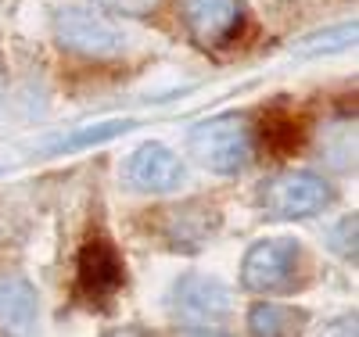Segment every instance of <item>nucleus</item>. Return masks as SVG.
Here are the masks:
<instances>
[{
    "label": "nucleus",
    "instance_id": "nucleus-1",
    "mask_svg": "<svg viewBox=\"0 0 359 337\" xmlns=\"http://www.w3.org/2000/svg\"><path fill=\"white\" fill-rule=\"evenodd\" d=\"M252 144H255V133L245 115H219L194 130V155L205 162V169H212L219 176L241 172L252 158Z\"/></svg>",
    "mask_w": 359,
    "mask_h": 337
},
{
    "label": "nucleus",
    "instance_id": "nucleus-2",
    "mask_svg": "<svg viewBox=\"0 0 359 337\" xmlns=\"http://www.w3.org/2000/svg\"><path fill=\"white\" fill-rule=\"evenodd\" d=\"M54 40H57V47H65L69 54H79V57H115L126 47V36L108 18L86 11V8L57 11L54 15Z\"/></svg>",
    "mask_w": 359,
    "mask_h": 337
},
{
    "label": "nucleus",
    "instance_id": "nucleus-3",
    "mask_svg": "<svg viewBox=\"0 0 359 337\" xmlns=\"http://www.w3.org/2000/svg\"><path fill=\"white\" fill-rule=\"evenodd\" d=\"M331 205V187L313 172H280L262 187V208L273 219H306Z\"/></svg>",
    "mask_w": 359,
    "mask_h": 337
},
{
    "label": "nucleus",
    "instance_id": "nucleus-4",
    "mask_svg": "<svg viewBox=\"0 0 359 337\" xmlns=\"http://www.w3.org/2000/svg\"><path fill=\"white\" fill-rule=\"evenodd\" d=\"M172 312L180 323L216 326L230 316V291L212 277H184L172 287Z\"/></svg>",
    "mask_w": 359,
    "mask_h": 337
},
{
    "label": "nucleus",
    "instance_id": "nucleus-5",
    "mask_svg": "<svg viewBox=\"0 0 359 337\" xmlns=\"http://www.w3.org/2000/svg\"><path fill=\"white\" fill-rule=\"evenodd\" d=\"M298 262V244L291 237H273V240H259L248 248L245 266H241V280L248 291H280Z\"/></svg>",
    "mask_w": 359,
    "mask_h": 337
},
{
    "label": "nucleus",
    "instance_id": "nucleus-6",
    "mask_svg": "<svg viewBox=\"0 0 359 337\" xmlns=\"http://www.w3.org/2000/svg\"><path fill=\"white\" fill-rule=\"evenodd\" d=\"M184 22H187V33L194 43L216 50L237 36V29L245 22V8H241V0H187Z\"/></svg>",
    "mask_w": 359,
    "mask_h": 337
},
{
    "label": "nucleus",
    "instance_id": "nucleus-7",
    "mask_svg": "<svg viewBox=\"0 0 359 337\" xmlns=\"http://www.w3.org/2000/svg\"><path fill=\"white\" fill-rule=\"evenodd\" d=\"M126 179L137 191L165 194V191H176L180 183H184V165H180V158L165 144H144L126 162Z\"/></svg>",
    "mask_w": 359,
    "mask_h": 337
},
{
    "label": "nucleus",
    "instance_id": "nucleus-8",
    "mask_svg": "<svg viewBox=\"0 0 359 337\" xmlns=\"http://www.w3.org/2000/svg\"><path fill=\"white\" fill-rule=\"evenodd\" d=\"M76 269H79V287L90 298H108V294H115L118 287H123V280H126L123 259H118V252L111 248L108 240L83 244Z\"/></svg>",
    "mask_w": 359,
    "mask_h": 337
},
{
    "label": "nucleus",
    "instance_id": "nucleus-9",
    "mask_svg": "<svg viewBox=\"0 0 359 337\" xmlns=\"http://www.w3.org/2000/svg\"><path fill=\"white\" fill-rule=\"evenodd\" d=\"M36 326V291L22 277H0V333L29 337Z\"/></svg>",
    "mask_w": 359,
    "mask_h": 337
},
{
    "label": "nucleus",
    "instance_id": "nucleus-10",
    "mask_svg": "<svg viewBox=\"0 0 359 337\" xmlns=\"http://www.w3.org/2000/svg\"><path fill=\"white\" fill-rule=\"evenodd\" d=\"M248 330H252V337H302L306 312L291 309V305L259 301L255 309L248 312Z\"/></svg>",
    "mask_w": 359,
    "mask_h": 337
},
{
    "label": "nucleus",
    "instance_id": "nucleus-11",
    "mask_svg": "<svg viewBox=\"0 0 359 337\" xmlns=\"http://www.w3.org/2000/svg\"><path fill=\"white\" fill-rule=\"evenodd\" d=\"M137 126L133 118H108V122H94V126H86V130H76V133H69V137H62V140H54V144H47L40 155H72V151H83V147H94V144H104V140H111V137H123V133H130Z\"/></svg>",
    "mask_w": 359,
    "mask_h": 337
},
{
    "label": "nucleus",
    "instance_id": "nucleus-12",
    "mask_svg": "<svg viewBox=\"0 0 359 337\" xmlns=\"http://www.w3.org/2000/svg\"><path fill=\"white\" fill-rule=\"evenodd\" d=\"M355 43V22H341L334 29H327V33H316L309 40H302L294 47L298 57H313V54H338V50H348Z\"/></svg>",
    "mask_w": 359,
    "mask_h": 337
},
{
    "label": "nucleus",
    "instance_id": "nucleus-13",
    "mask_svg": "<svg viewBox=\"0 0 359 337\" xmlns=\"http://www.w3.org/2000/svg\"><path fill=\"white\" fill-rule=\"evenodd\" d=\"M266 144L277 151V155H291V151L302 147V126L291 118H277L273 126L266 130Z\"/></svg>",
    "mask_w": 359,
    "mask_h": 337
},
{
    "label": "nucleus",
    "instance_id": "nucleus-14",
    "mask_svg": "<svg viewBox=\"0 0 359 337\" xmlns=\"http://www.w3.org/2000/svg\"><path fill=\"white\" fill-rule=\"evenodd\" d=\"M97 4H104L108 11L115 15H130V18H144V15H151L162 0H97Z\"/></svg>",
    "mask_w": 359,
    "mask_h": 337
},
{
    "label": "nucleus",
    "instance_id": "nucleus-15",
    "mask_svg": "<svg viewBox=\"0 0 359 337\" xmlns=\"http://www.w3.org/2000/svg\"><path fill=\"white\" fill-rule=\"evenodd\" d=\"M334 248H338V255H345V259H352L355 255V216L352 219H341L338 226H334Z\"/></svg>",
    "mask_w": 359,
    "mask_h": 337
},
{
    "label": "nucleus",
    "instance_id": "nucleus-16",
    "mask_svg": "<svg viewBox=\"0 0 359 337\" xmlns=\"http://www.w3.org/2000/svg\"><path fill=\"white\" fill-rule=\"evenodd\" d=\"M104 337H147L140 326H115V330H108Z\"/></svg>",
    "mask_w": 359,
    "mask_h": 337
},
{
    "label": "nucleus",
    "instance_id": "nucleus-17",
    "mask_svg": "<svg viewBox=\"0 0 359 337\" xmlns=\"http://www.w3.org/2000/svg\"><path fill=\"white\" fill-rule=\"evenodd\" d=\"M187 337H226V333H208V330H201V333H187Z\"/></svg>",
    "mask_w": 359,
    "mask_h": 337
}]
</instances>
